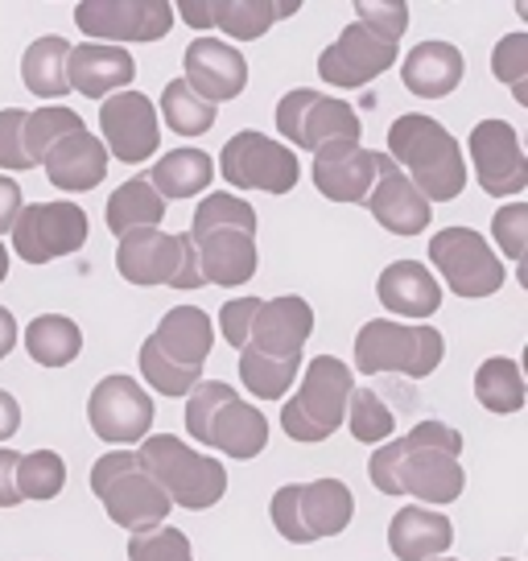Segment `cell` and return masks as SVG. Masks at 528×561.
Here are the masks:
<instances>
[{
	"instance_id": "6da1fadb",
	"label": "cell",
	"mask_w": 528,
	"mask_h": 561,
	"mask_svg": "<svg viewBox=\"0 0 528 561\" xmlns=\"http://www.w3.org/2000/svg\"><path fill=\"white\" fill-rule=\"evenodd\" d=\"M462 434L446 421H422L405 438L384 442L368 462L371 483L384 495H413L422 504H455L467 488Z\"/></svg>"
},
{
	"instance_id": "7a4b0ae2",
	"label": "cell",
	"mask_w": 528,
	"mask_h": 561,
	"mask_svg": "<svg viewBox=\"0 0 528 561\" xmlns=\"http://www.w3.org/2000/svg\"><path fill=\"white\" fill-rule=\"evenodd\" d=\"M409 4L405 0H355V21L338 34L335 46H326L318 58V75L331 88H364L380 79L397 62V46L405 37Z\"/></svg>"
},
{
	"instance_id": "3957f363",
	"label": "cell",
	"mask_w": 528,
	"mask_h": 561,
	"mask_svg": "<svg viewBox=\"0 0 528 561\" xmlns=\"http://www.w3.org/2000/svg\"><path fill=\"white\" fill-rule=\"evenodd\" d=\"M203 285H248L256 273V210L231 194H207L191 219Z\"/></svg>"
},
{
	"instance_id": "277c9868",
	"label": "cell",
	"mask_w": 528,
	"mask_h": 561,
	"mask_svg": "<svg viewBox=\"0 0 528 561\" xmlns=\"http://www.w3.org/2000/svg\"><path fill=\"white\" fill-rule=\"evenodd\" d=\"M388 149L392 165L417 186L425 203H455L467 186V165H462V145L455 133H446L438 121L422 112H405L388 128Z\"/></svg>"
},
{
	"instance_id": "5b68a950",
	"label": "cell",
	"mask_w": 528,
	"mask_h": 561,
	"mask_svg": "<svg viewBox=\"0 0 528 561\" xmlns=\"http://www.w3.org/2000/svg\"><path fill=\"white\" fill-rule=\"evenodd\" d=\"M211 347V318L203 314L198 306H174L158 322V331L141 343V376L158 388L161 397H186L198 385Z\"/></svg>"
},
{
	"instance_id": "8992f818",
	"label": "cell",
	"mask_w": 528,
	"mask_h": 561,
	"mask_svg": "<svg viewBox=\"0 0 528 561\" xmlns=\"http://www.w3.org/2000/svg\"><path fill=\"white\" fill-rule=\"evenodd\" d=\"M219 331L236 351H256L268 359H301L314 331V310L298 294L285 298H236L219 310Z\"/></svg>"
},
{
	"instance_id": "52a82bcc",
	"label": "cell",
	"mask_w": 528,
	"mask_h": 561,
	"mask_svg": "<svg viewBox=\"0 0 528 561\" xmlns=\"http://www.w3.org/2000/svg\"><path fill=\"white\" fill-rule=\"evenodd\" d=\"M186 430L194 442L215 446L236 462H248L268 446L264 413L223 380H198L186 392Z\"/></svg>"
},
{
	"instance_id": "ba28073f",
	"label": "cell",
	"mask_w": 528,
	"mask_h": 561,
	"mask_svg": "<svg viewBox=\"0 0 528 561\" xmlns=\"http://www.w3.org/2000/svg\"><path fill=\"white\" fill-rule=\"evenodd\" d=\"M137 458H141L145 474L165 491V500L186 512L215 508V504L223 500V491H228L223 462L211 455L191 450V446L182 438H174V434H149V438L141 442Z\"/></svg>"
},
{
	"instance_id": "9c48e42d",
	"label": "cell",
	"mask_w": 528,
	"mask_h": 561,
	"mask_svg": "<svg viewBox=\"0 0 528 561\" xmlns=\"http://www.w3.org/2000/svg\"><path fill=\"white\" fill-rule=\"evenodd\" d=\"M91 491L100 495V504L112 516V525L128 528V537L165 525V516L174 508L165 500V491L145 474L141 458L133 455V450H112V455L95 458Z\"/></svg>"
},
{
	"instance_id": "30bf717a",
	"label": "cell",
	"mask_w": 528,
	"mask_h": 561,
	"mask_svg": "<svg viewBox=\"0 0 528 561\" xmlns=\"http://www.w3.org/2000/svg\"><path fill=\"white\" fill-rule=\"evenodd\" d=\"M355 392V371L335 359L318 355L306 364L298 397H289L282 409V430L294 442H326L347 417V401Z\"/></svg>"
},
{
	"instance_id": "8fae6325",
	"label": "cell",
	"mask_w": 528,
	"mask_h": 561,
	"mask_svg": "<svg viewBox=\"0 0 528 561\" xmlns=\"http://www.w3.org/2000/svg\"><path fill=\"white\" fill-rule=\"evenodd\" d=\"M446 355V339L434 327H405L392 318H371L355 334V368L364 376L376 371H401L413 380L434 376Z\"/></svg>"
},
{
	"instance_id": "7c38bea8",
	"label": "cell",
	"mask_w": 528,
	"mask_h": 561,
	"mask_svg": "<svg viewBox=\"0 0 528 561\" xmlns=\"http://www.w3.org/2000/svg\"><path fill=\"white\" fill-rule=\"evenodd\" d=\"M273 525L285 541L294 545H314L322 537H338L343 528L352 525L355 500L347 483L338 479H314V483H285L273 495Z\"/></svg>"
},
{
	"instance_id": "4fadbf2b",
	"label": "cell",
	"mask_w": 528,
	"mask_h": 561,
	"mask_svg": "<svg viewBox=\"0 0 528 561\" xmlns=\"http://www.w3.org/2000/svg\"><path fill=\"white\" fill-rule=\"evenodd\" d=\"M116 268L128 285H174V289H203L198 273V252L191 236H170V231L145 228L120 236L116 248Z\"/></svg>"
},
{
	"instance_id": "5bb4252c",
	"label": "cell",
	"mask_w": 528,
	"mask_h": 561,
	"mask_svg": "<svg viewBox=\"0 0 528 561\" xmlns=\"http://www.w3.org/2000/svg\"><path fill=\"white\" fill-rule=\"evenodd\" d=\"M219 174L228 178L236 191H264L289 194L298 186V153L282 140L264 137L256 128H244L223 145L219 153Z\"/></svg>"
},
{
	"instance_id": "9a60e30c",
	"label": "cell",
	"mask_w": 528,
	"mask_h": 561,
	"mask_svg": "<svg viewBox=\"0 0 528 561\" xmlns=\"http://www.w3.org/2000/svg\"><path fill=\"white\" fill-rule=\"evenodd\" d=\"M429 264L438 268L458 298H492L504 285V264L492 244L471 228H446L429 236Z\"/></svg>"
},
{
	"instance_id": "2e32d148",
	"label": "cell",
	"mask_w": 528,
	"mask_h": 561,
	"mask_svg": "<svg viewBox=\"0 0 528 561\" xmlns=\"http://www.w3.org/2000/svg\"><path fill=\"white\" fill-rule=\"evenodd\" d=\"M88 210L79 203H34L21 207L13 224V248L25 264H50L58 256H71L88 244Z\"/></svg>"
},
{
	"instance_id": "e0dca14e",
	"label": "cell",
	"mask_w": 528,
	"mask_h": 561,
	"mask_svg": "<svg viewBox=\"0 0 528 561\" xmlns=\"http://www.w3.org/2000/svg\"><path fill=\"white\" fill-rule=\"evenodd\" d=\"M277 133L289 145L318 153L322 145H335V140H359V116L347 100L298 88L277 104Z\"/></svg>"
},
{
	"instance_id": "ac0fdd59",
	"label": "cell",
	"mask_w": 528,
	"mask_h": 561,
	"mask_svg": "<svg viewBox=\"0 0 528 561\" xmlns=\"http://www.w3.org/2000/svg\"><path fill=\"white\" fill-rule=\"evenodd\" d=\"M74 25L104 46L120 42H158L174 25L170 0H79Z\"/></svg>"
},
{
	"instance_id": "d6986e66",
	"label": "cell",
	"mask_w": 528,
	"mask_h": 561,
	"mask_svg": "<svg viewBox=\"0 0 528 561\" xmlns=\"http://www.w3.org/2000/svg\"><path fill=\"white\" fill-rule=\"evenodd\" d=\"M88 421L95 438L112 446L145 442L153 425V397L133 376H104L88 397Z\"/></svg>"
},
{
	"instance_id": "ffe728a7",
	"label": "cell",
	"mask_w": 528,
	"mask_h": 561,
	"mask_svg": "<svg viewBox=\"0 0 528 561\" xmlns=\"http://www.w3.org/2000/svg\"><path fill=\"white\" fill-rule=\"evenodd\" d=\"M100 128H104V149L124 165H141L158 153L161 128L158 107L141 91H116L100 104Z\"/></svg>"
},
{
	"instance_id": "44dd1931",
	"label": "cell",
	"mask_w": 528,
	"mask_h": 561,
	"mask_svg": "<svg viewBox=\"0 0 528 561\" xmlns=\"http://www.w3.org/2000/svg\"><path fill=\"white\" fill-rule=\"evenodd\" d=\"M475 161L479 186L492 198H512L528 186V158L520 149V133L508 121H479L467 137Z\"/></svg>"
},
{
	"instance_id": "7402d4cb",
	"label": "cell",
	"mask_w": 528,
	"mask_h": 561,
	"mask_svg": "<svg viewBox=\"0 0 528 561\" xmlns=\"http://www.w3.org/2000/svg\"><path fill=\"white\" fill-rule=\"evenodd\" d=\"M182 67H186V75H182L186 88L211 107L223 104V100H236L248 88L244 54L236 50L231 42H223V37H194L186 46Z\"/></svg>"
},
{
	"instance_id": "603a6c76",
	"label": "cell",
	"mask_w": 528,
	"mask_h": 561,
	"mask_svg": "<svg viewBox=\"0 0 528 561\" xmlns=\"http://www.w3.org/2000/svg\"><path fill=\"white\" fill-rule=\"evenodd\" d=\"M380 153L364 149L359 140H335L314 153V186L331 203H364L376 186Z\"/></svg>"
},
{
	"instance_id": "cb8c5ba5",
	"label": "cell",
	"mask_w": 528,
	"mask_h": 561,
	"mask_svg": "<svg viewBox=\"0 0 528 561\" xmlns=\"http://www.w3.org/2000/svg\"><path fill=\"white\" fill-rule=\"evenodd\" d=\"M301 0L289 4H273V0H186L182 18L191 21L194 30H219L240 42H256L273 30V21L298 13Z\"/></svg>"
},
{
	"instance_id": "d4e9b609",
	"label": "cell",
	"mask_w": 528,
	"mask_h": 561,
	"mask_svg": "<svg viewBox=\"0 0 528 561\" xmlns=\"http://www.w3.org/2000/svg\"><path fill=\"white\" fill-rule=\"evenodd\" d=\"M364 203H368L371 219L384 231H392V236H417V231L429 228V203H425L422 194H417V186L384 153H380L376 186H371V194Z\"/></svg>"
},
{
	"instance_id": "484cf974",
	"label": "cell",
	"mask_w": 528,
	"mask_h": 561,
	"mask_svg": "<svg viewBox=\"0 0 528 561\" xmlns=\"http://www.w3.org/2000/svg\"><path fill=\"white\" fill-rule=\"evenodd\" d=\"M42 165H46L50 186H58V191L67 194H83V191H95L107 178V149L95 133L79 128V133L58 140L50 153L42 158Z\"/></svg>"
},
{
	"instance_id": "4316f807",
	"label": "cell",
	"mask_w": 528,
	"mask_h": 561,
	"mask_svg": "<svg viewBox=\"0 0 528 561\" xmlns=\"http://www.w3.org/2000/svg\"><path fill=\"white\" fill-rule=\"evenodd\" d=\"M133 75H137V62L124 46L83 42V46H71V58H67V83L88 100H107L112 91L128 88Z\"/></svg>"
},
{
	"instance_id": "83f0119b",
	"label": "cell",
	"mask_w": 528,
	"mask_h": 561,
	"mask_svg": "<svg viewBox=\"0 0 528 561\" xmlns=\"http://www.w3.org/2000/svg\"><path fill=\"white\" fill-rule=\"evenodd\" d=\"M462 75H467V58L455 42H422L409 50L401 83L422 100H441L462 83Z\"/></svg>"
},
{
	"instance_id": "f1b7e54d",
	"label": "cell",
	"mask_w": 528,
	"mask_h": 561,
	"mask_svg": "<svg viewBox=\"0 0 528 561\" xmlns=\"http://www.w3.org/2000/svg\"><path fill=\"white\" fill-rule=\"evenodd\" d=\"M455 541V525L434 508H422V504H409L392 516L388 525V549L397 553V561H429L446 553Z\"/></svg>"
},
{
	"instance_id": "f546056e",
	"label": "cell",
	"mask_w": 528,
	"mask_h": 561,
	"mask_svg": "<svg viewBox=\"0 0 528 561\" xmlns=\"http://www.w3.org/2000/svg\"><path fill=\"white\" fill-rule=\"evenodd\" d=\"M376 298L401 318H429L441 306V285L425 264L397 261L376 280Z\"/></svg>"
},
{
	"instance_id": "4dcf8cb0",
	"label": "cell",
	"mask_w": 528,
	"mask_h": 561,
	"mask_svg": "<svg viewBox=\"0 0 528 561\" xmlns=\"http://www.w3.org/2000/svg\"><path fill=\"white\" fill-rule=\"evenodd\" d=\"M215 165L203 149H170L149 170V186L161 194V203H174V198H194L198 191H207Z\"/></svg>"
},
{
	"instance_id": "1f68e13d",
	"label": "cell",
	"mask_w": 528,
	"mask_h": 561,
	"mask_svg": "<svg viewBox=\"0 0 528 561\" xmlns=\"http://www.w3.org/2000/svg\"><path fill=\"white\" fill-rule=\"evenodd\" d=\"M67 58H71L67 37H58V34L37 37L34 46L25 50V58H21V79H25V88L34 91L37 100H62V95L71 91V83H67Z\"/></svg>"
},
{
	"instance_id": "d6a6232c",
	"label": "cell",
	"mask_w": 528,
	"mask_h": 561,
	"mask_svg": "<svg viewBox=\"0 0 528 561\" xmlns=\"http://www.w3.org/2000/svg\"><path fill=\"white\" fill-rule=\"evenodd\" d=\"M25 351L42 368H67L83 351V331L67 314H37L25 327Z\"/></svg>"
},
{
	"instance_id": "836d02e7",
	"label": "cell",
	"mask_w": 528,
	"mask_h": 561,
	"mask_svg": "<svg viewBox=\"0 0 528 561\" xmlns=\"http://www.w3.org/2000/svg\"><path fill=\"white\" fill-rule=\"evenodd\" d=\"M161 215H165V203H161V194L149 186V178H133V182L116 186V194L107 198V228L116 231V236L158 228Z\"/></svg>"
},
{
	"instance_id": "e575fe53",
	"label": "cell",
	"mask_w": 528,
	"mask_h": 561,
	"mask_svg": "<svg viewBox=\"0 0 528 561\" xmlns=\"http://www.w3.org/2000/svg\"><path fill=\"white\" fill-rule=\"evenodd\" d=\"M475 397L487 413H516L525 404V376L520 364L508 355H492L483 359L475 371Z\"/></svg>"
},
{
	"instance_id": "d590c367",
	"label": "cell",
	"mask_w": 528,
	"mask_h": 561,
	"mask_svg": "<svg viewBox=\"0 0 528 561\" xmlns=\"http://www.w3.org/2000/svg\"><path fill=\"white\" fill-rule=\"evenodd\" d=\"M161 116H165V128L177 133V137H203V133H211L215 107L207 100H198L186 88V79H174L161 91Z\"/></svg>"
},
{
	"instance_id": "8d00e7d4",
	"label": "cell",
	"mask_w": 528,
	"mask_h": 561,
	"mask_svg": "<svg viewBox=\"0 0 528 561\" xmlns=\"http://www.w3.org/2000/svg\"><path fill=\"white\" fill-rule=\"evenodd\" d=\"M88 124L79 121V112L71 107H37V112H25V153H30V165H42V158L50 153L62 137H71Z\"/></svg>"
},
{
	"instance_id": "74e56055",
	"label": "cell",
	"mask_w": 528,
	"mask_h": 561,
	"mask_svg": "<svg viewBox=\"0 0 528 561\" xmlns=\"http://www.w3.org/2000/svg\"><path fill=\"white\" fill-rule=\"evenodd\" d=\"M298 368L301 359H268V355H256V351H240V380L261 401L285 397L289 385L298 380Z\"/></svg>"
},
{
	"instance_id": "f35d334b",
	"label": "cell",
	"mask_w": 528,
	"mask_h": 561,
	"mask_svg": "<svg viewBox=\"0 0 528 561\" xmlns=\"http://www.w3.org/2000/svg\"><path fill=\"white\" fill-rule=\"evenodd\" d=\"M67 488V462L54 450H34L21 455L18 462V495L21 500H54Z\"/></svg>"
},
{
	"instance_id": "ab89813d",
	"label": "cell",
	"mask_w": 528,
	"mask_h": 561,
	"mask_svg": "<svg viewBox=\"0 0 528 561\" xmlns=\"http://www.w3.org/2000/svg\"><path fill=\"white\" fill-rule=\"evenodd\" d=\"M347 425H352L355 442L384 446V442L392 438V409L380 401V392H371V388H355L352 401H347Z\"/></svg>"
},
{
	"instance_id": "60d3db41",
	"label": "cell",
	"mask_w": 528,
	"mask_h": 561,
	"mask_svg": "<svg viewBox=\"0 0 528 561\" xmlns=\"http://www.w3.org/2000/svg\"><path fill=\"white\" fill-rule=\"evenodd\" d=\"M128 561H194L191 537L170 525L137 533V537H128Z\"/></svg>"
},
{
	"instance_id": "b9f144b4",
	"label": "cell",
	"mask_w": 528,
	"mask_h": 561,
	"mask_svg": "<svg viewBox=\"0 0 528 561\" xmlns=\"http://www.w3.org/2000/svg\"><path fill=\"white\" fill-rule=\"evenodd\" d=\"M492 75L508 83L516 104L528 107V34H508L492 50Z\"/></svg>"
},
{
	"instance_id": "7bdbcfd3",
	"label": "cell",
	"mask_w": 528,
	"mask_h": 561,
	"mask_svg": "<svg viewBox=\"0 0 528 561\" xmlns=\"http://www.w3.org/2000/svg\"><path fill=\"white\" fill-rule=\"evenodd\" d=\"M492 231H495V244L504 248V256L520 261L528 244V203H508V207L495 210Z\"/></svg>"
},
{
	"instance_id": "ee69618b",
	"label": "cell",
	"mask_w": 528,
	"mask_h": 561,
	"mask_svg": "<svg viewBox=\"0 0 528 561\" xmlns=\"http://www.w3.org/2000/svg\"><path fill=\"white\" fill-rule=\"evenodd\" d=\"M0 170H34L25 153V112L4 107L0 112Z\"/></svg>"
},
{
	"instance_id": "f6af8a7d",
	"label": "cell",
	"mask_w": 528,
	"mask_h": 561,
	"mask_svg": "<svg viewBox=\"0 0 528 561\" xmlns=\"http://www.w3.org/2000/svg\"><path fill=\"white\" fill-rule=\"evenodd\" d=\"M18 450H0V508H18L21 495H18Z\"/></svg>"
},
{
	"instance_id": "bcb514c9",
	"label": "cell",
	"mask_w": 528,
	"mask_h": 561,
	"mask_svg": "<svg viewBox=\"0 0 528 561\" xmlns=\"http://www.w3.org/2000/svg\"><path fill=\"white\" fill-rule=\"evenodd\" d=\"M21 207H25V203H21V186L13 178L0 174V231H13Z\"/></svg>"
},
{
	"instance_id": "7dc6e473",
	"label": "cell",
	"mask_w": 528,
	"mask_h": 561,
	"mask_svg": "<svg viewBox=\"0 0 528 561\" xmlns=\"http://www.w3.org/2000/svg\"><path fill=\"white\" fill-rule=\"evenodd\" d=\"M18 430H21V404H18L13 392H4V388H0V442L13 438Z\"/></svg>"
},
{
	"instance_id": "c3c4849f",
	"label": "cell",
	"mask_w": 528,
	"mask_h": 561,
	"mask_svg": "<svg viewBox=\"0 0 528 561\" xmlns=\"http://www.w3.org/2000/svg\"><path fill=\"white\" fill-rule=\"evenodd\" d=\"M13 347H18V318H13V310L0 306V359Z\"/></svg>"
},
{
	"instance_id": "681fc988",
	"label": "cell",
	"mask_w": 528,
	"mask_h": 561,
	"mask_svg": "<svg viewBox=\"0 0 528 561\" xmlns=\"http://www.w3.org/2000/svg\"><path fill=\"white\" fill-rule=\"evenodd\" d=\"M9 277V252H4V244H0V280Z\"/></svg>"
},
{
	"instance_id": "f907efd6",
	"label": "cell",
	"mask_w": 528,
	"mask_h": 561,
	"mask_svg": "<svg viewBox=\"0 0 528 561\" xmlns=\"http://www.w3.org/2000/svg\"><path fill=\"white\" fill-rule=\"evenodd\" d=\"M500 561H516V558H500Z\"/></svg>"
}]
</instances>
